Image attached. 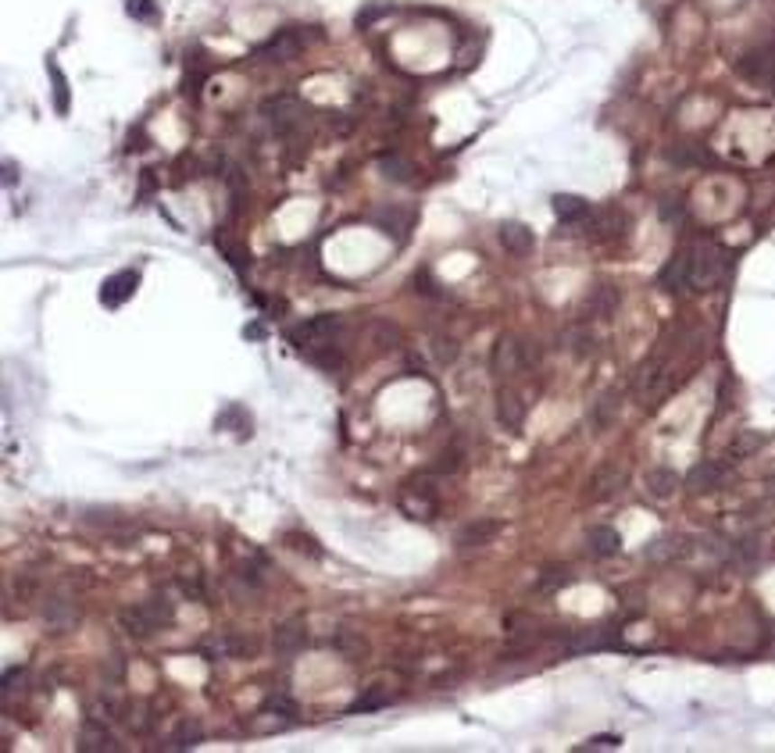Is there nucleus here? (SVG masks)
I'll return each instance as SVG.
<instances>
[{"label": "nucleus", "mask_w": 775, "mask_h": 753, "mask_svg": "<svg viewBox=\"0 0 775 753\" xmlns=\"http://www.w3.org/2000/svg\"><path fill=\"white\" fill-rule=\"evenodd\" d=\"M176 618V603L169 596H150L143 603H132V607H122L118 611V625L132 636V640H150L158 629L172 625Z\"/></svg>", "instance_id": "nucleus-1"}, {"label": "nucleus", "mask_w": 775, "mask_h": 753, "mask_svg": "<svg viewBox=\"0 0 775 753\" xmlns=\"http://www.w3.org/2000/svg\"><path fill=\"white\" fill-rule=\"evenodd\" d=\"M729 250L718 247L715 240H700L689 247V279H693V289H715L729 276Z\"/></svg>", "instance_id": "nucleus-2"}, {"label": "nucleus", "mask_w": 775, "mask_h": 753, "mask_svg": "<svg viewBox=\"0 0 775 753\" xmlns=\"http://www.w3.org/2000/svg\"><path fill=\"white\" fill-rule=\"evenodd\" d=\"M340 332V314H318L304 325L290 329V343L296 350H307V354H318L322 347H333V336Z\"/></svg>", "instance_id": "nucleus-3"}, {"label": "nucleus", "mask_w": 775, "mask_h": 753, "mask_svg": "<svg viewBox=\"0 0 775 753\" xmlns=\"http://www.w3.org/2000/svg\"><path fill=\"white\" fill-rule=\"evenodd\" d=\"M533 358H529V350H525V343L522 340H515V336H500L497 343H493V354H489V368H493V376L497 378H515L518 372H525V365H529Z\"/></svg>", "instance_id": "nucleus-4"}, {"label": "nucleus", "mask_w": 775, "mask_h": 753, "mask_svg": "<svg viewBox=\"0 0 775 753\" xmlns=\"http://www.w3.org/2000/svg\"><path fill=\"white\" fill-rule=\"evenodd\" d=\"M625 478H629V471L622 468L618 461H604L600 468L589 475V482H586V500L589 504H604V500L618 496L625 489Z\"/></svg>", "instance_id": "nucleus-5"}, {"label": "nucleus", "mask_w": 775, "mask_h": 753, "mask_svg": "<svg viewBox=\"0 0 775 753\" xmlns=\"http://www.w3.org/2000/svg\"><path fill=\"white\" fill-rule=\"evenodd\" d=\"M736 72H740L743 79H751V83L772 86V94H775V43H761V47L747 50V54L736 61Z\"/></svg>", "instance_id": "nucleus-6"}, {"label": "nucleus", "mask_w": 775, "mask_h": 753, "mask_svg": "<svg viewBox=\"0 0 775 753\" xmlns=\"http://www.w3.org/2000/svg\"><path fill=\"white\" fill-rule=\"evenodd\" d=\"M582 225H586V232H589V240L611 243V240H618V236L625 232L629 218H625V211H618V207H604V211H589V218H586Z\"/></svg>", "instance_id": "nucleus-7"}, {"label": "nucleus", "mask_w": 775, "mask_h": 753, "mask_svg": "<svg viewBox=\"0 0 775 753\" xmlns=\"http://www.w3.org/2000/svg\"><path fill=\"white\" fill-rule=\"evenodd\" d=\"M261 114L272 122L276 132H293L300 122H304V104L293 100V96H269L261 104Z\"/></svg>", "instance_id": "nucleus-8"}, {"label": "nucleus", "mask_w": 775, "mask_h": 753, "mask_svg": "<svg viewBox=\"0 0 775 753\" xmlns=\"http://www.w3.org/2000/svg\"><path fill=\"white\" fill-rule=\"evenodd\" d=\"M725 478H729V468L725 465H718V461H700V465H693L689 475H686V493H693V496H704V493H715V489H722L725 485Z\"/></svg>", "instance_id": "nucleus-9"}, {"label": "nucleus", "mask_w": 775, "mask_h": 753, "mask_svg": "<svg viewBox=\"0 0 775 753\" xmlns=\"http://www.w3.org/2000/svg\"><path fill=\"white\" fill-rule=\"evenodd\" d=\"M400 511L407 518H415V522H433L436 518V496H433V489L418 485V482L404 485L400 489Z\"/></svg>", "instance_id": "nucleus-10"}, {"label": "nucleus", "mask_w": 775, "mask_h": 753, "mask_svg": "<svg viewBox=\"0 0 775 753\" xmlns=\"http://www.w3.org/2000/svg\"><path fill=\"white\" fill-rule=\"evenodd\" d=\"M304 647H307V625H304V618L283 621L276 629V636H272V650H276L279 660H293Z\"/></svg>", "instance_id": "nucleus-11"}, {"label": "nucleus", "mask_w": 775, "mask_h": 753, "mask_svg": "<svg viewBox=\"0 0 775 753\" xmlns=\"http://www.w3.org/2000/svg\"><path fill=\"white\" fill-rule=\"evenodd\" d=\"M304 43H307V36L300 29H279L265 47H258V58H265V61H293L304 50Z\"/></svg>", "instance_id": "nucleus-12"}, {"label": "nucleus", "mask_w": 775, "mask_h": 753, "mask_svg": "<svg viewBox=\"0 0 775 753\" xmlns=\"http://www.w3.org/2000/svg\"><path fill=\"white\" fill-rule=\"evenodd\" d=\"M658 286H661L665 293H689V289H693V279H689V247H686V250H679L676 258L661 268Z\"/></svg>", "instance_id": "nucleus-13"}, {"label": "nucleus", "mask_w": 775, "mask_h": 753, "mask_svg": "<svg viewBox=\"0 0 775 753\" xmlns=\"http://www.w3.org/2000/svg\"><path fill=\"white\" fill-rule=\"evenodd\" d=\"M136 286H140V272H132V268H125V272H114L107 283L100 286V304H107V307H118V304H125V300L136 293Z\"/></svg>", "instance_id": "nucleus-14"}, {"label": "nucleus", "mask_w": 775, "mask_h": 753, "mask_svg": "<svg viewBox=\"0 0 775 753\" xmlns=\"http://www.w3.org/2000/svg\"><path fill=\"white\" fill-rule=\"evenodd\" d=\"M689 550H693V540H686V536H661V540H654L643 550V558L658 561V565H669V561H682Z\"/></svg>", "instance_id": "nucleus-15"}, {"label": "nucleus", "mask_w": 775, "mask_h": 753, "mask_svg": "<svg viewBox=\"0 0 775 753\" xmlns=\"http://www.w3.org/2000/svg\"><path fill=\"white\" fill-rule=\"evenodd\" d=\"M497 422L507 429V432H518L522 422H525V400L515 393V389H500L497 393Z\"/></svg>", "instance_id": "nucleus-16"}, {"label": "nucleus", "mask_w": 775, "mask_h": 753, "mask_svg": "<svg viewBox=\"0 0 775 753\" xmlns=\"http://www.w3.org/2000/svg\"><path fill=\"white\" fill-rule=\"evenodd\" d=\"M607 647H618L611 629H586L565 640V654H589V650H607Z\"/></svg>", "instance_id": "nucleus-17"}, {"label": "nucleus", "mask_w": 775, "mask_h": 753, "mask_svg": "<svg viewBox=\"0 0 775 753\" xmlns=\"http://www.w3.org/2000/svg\"><path fill=\"white\" fill-rule=\"evenodd\" d=\"M618 304H622L618 286L600 283V286H593V293L586 296V314H589V318H611V314L618 311Z\"/></svg>", "instance_id": "nucleus-18"}, {"label": "nucleus", "mask_w": 775, "mask_h": 753, "mask_svg": "<svg viewBox=\"0 0 775 753\" xmlns=\"http://www.w3.org/2000/svg\"><path fill=\"white\" fill-rule=\"evenodd\" d=\"M500 243H504V250H511L515 258H525V254H533L536 236H533V229H525L522 222H504V225H500Z\"/></svg>", "instance_id": "nucleus-19"}, {"label": "nucleus", "mask_w": 775, "mask_h": 753, "mask_svg": "<svg viewBox=\"0 0 775 753\" xmlns=\"http://www.w3.org/2000/svg\"><path fill=\"white\" fill-rule=\"evenodd\" d=\"M769 443V436L765 432H754V429H743L740 436H733V443L725 447V461L729 465H736V461H747V458H754L761 447Z\"/></svg>", "instance_id": "nucleus-20"}, {"label": "nucleus", "mask_w": 775, "mask_h": 753, "mask_svg": "<svg viewBox=\"0 0 775 753\" xmlns=\"http://www.w3.org/2000/svg\"><path fill=\"white\" fill-rule=\"evenodd\" d=\"M497 532H500V522H493V518H476V522L461 525L458 547H486V543H493Z\"/></svg>", "instance_id": "nucleus-21"}, {"label": "nucleus", "mask_w": 775, "mask_h": 753, "mask_svg": "<svg viewBox=\"0 0 775 753\" xmlns=\"http://www.w3.org/2000/svg\"><path fill=\"white\" fill-rule=\"evenodd\" d=\"M79 750H83V753H111V750H118V743H114V736H111V732L100 725L97 718H90V721L83 725Z\"/></svg>", "instance_id": "nucleus-22"}, {"label": "nucleus", "mask_w": 775, "mask_h": 753, "mask_svg": "<svg viewBox=\"0 0 775 753\" xmlns=\"http://www.w3.org/2000/svg\"><path fill=\"white\" fill-rule=\"evenodd\" d=\"M586 543H589V554L593 558H615L618 550H622V536L611 529V525H597V529H589V536H586Z\"/></svg>", "instance_id": "nucleus-23"}, {"label": "nucleus", "mask_w": 775, "mask_h": 753, "mask_svg": "<svg viewBox=\"0 0 775 753\" xmlns=\"http://www.w3.org/2000/svg\"><path fill=\"white\" fill-rule=\"evenodd\" d=\"M43 621H47L54 632H65V629L76 621V607H72V600H68V596H50V600L43 603Z\"/></svg>", "instance_id": "nucleus-24"}, {"label": "nucleus", "mask_w": 775, "mask_h": 753, "mask_svg": "<svg viewBox=\"0 0 775 753\" xmlns=\"http://www.w3.org/2000/svg\"><path fill=\"white\" fill-rule=\"evenodd\" d=\"M411 222H415V214H411V211H400V207H379V211H376V225H379L387 236L393 232L397 240L407 236Z\"/></svg>", "instance_id": "nucleus-25"}, {"label": "nucleus", "mask_w": 775, "mask_h": 753, "mask_svg": "<svg viewBox=\"0 0 775 753\" xmlns=\"http://www.w3.org/2000/svg\"><path fill=\"white\" fill-rule=\"evenodd\" d=\"M554 214L561 218V222H569V225H576V222H586L589 218V204L576 196V193H558L554 196Z\"/></svg>", "instance_id": "nucleus-26"}, {"label": "nucleus", "mask_w": 775, "mask_h": 753, "mask_svg": "<svg viewBox=\"0 0 775 753\" xmlns=\"http://www.w3.org/2000/svg\"><path fill=\"white\" fill-rule=\"evenodd\" d=\"M679 485H682V482H679V475L672 468H651L647 471V493H651V496H658V500L676 496Z\"/></svg>", "instance_id": "nucleus-27"}, {"label": "nucleus", "mask_w": 775, "mask_h": 753, "mask_svg": "<svg viewBox=\"0 0 775 753\" xmlns=\"http://www.w3.org/2000/svg\"><path fill=\"white\" fill-rule=\"evenodd\" d=\"M379 172H383V179H393V183H411L415 179V165L407 158H400V154L379 158Z\"/></svg>", "instance_id": "nucleus-28"}, {"label": "nucleus", "mask_w": 775, "mask_h": 753, "mask_svg": "<svg viewBox=\"0 0 775 753\" xmlns=\"http://www.w3.org/2000/svg\"><path fill=\"white\" fill-rule=\"evenodd\" d=\"M615 411H618V389H607V393H604V396L597 400L593 414H589V422H593V432H604V429L611 425Z\"/></svg>", "instance_id": "nucleus-29"}, {"label": "nucleus", "mask_w": 775, "mask_h": 753, "mask_svg": "<svg viewBox=\"0 0 775 753\" xmlns=\"http://www.w3.org/2000/svg\"><path fill=\"white\" fill-rule=\"evenodd\" d=\"M389 696L383 685H372L365 696H358L354 703H351V714H369V711H383V707H389Z\"/></svg>", "instance_id": "nucleus-30"}, {"label": "nucleus", "mask_w": 775, "mask_h": 753, "mask_svg": "<svg viewBox=\"0 0 775 753\" xmlns=\"http://www.w3.org/2000/svg\"><path fill=\"white\" fill-rule=\"evenodd\" d=\"M254 640L251 636H236V632H225L222 640H218V650L225 654V658H247V654H254Z\"/></svg>", "instance_id": "nucleus-31"}, {"label": "nucleus", "mask_w": 775, "mask_h": 753, "mask_svg": "<svg viewBox=\"0 0 775 753\" xmlns=\"http://www.w3.org/2000/svg\"><path fill=\"white\" fill-rule=\"evenodd\" d=\"M200 743V725L196 721H183L179 729H176V736L165 743V750H190Z\"/></svg>", "instance_id": "nucleus-32"}, {"label": "nucleus", "mask_w": 775, "mask_h": 753, "mask_svg": "<svg viewBox=\"0 0 775 753\" xmlns=\"http://www.w3.org/2000/svg\"><path fill=\"white\" fill-rule=\"evenodd\" d=\"M565 343H569V350H572L576 358H589V354H597V336H593L589 329H572V332L565 336Z\"/></svg>", "instance_id": "nucleus-33"}, {"label": "nucleus", "mask_w": 775, "mask_h": 753, "mask_svg": "<svg viewBox=\"0 0 775 753\" xmlns=\"http://www.w3.org/2000/svg\"><path fill=\"white\" fill-rule=\"evenodd\" d=\"M207 79V61H204V54H194L190 58V65H187V96H196L200 94V83Z\"/></svg>", "instance_id": "nucleus-34"}, {"label": "nucleus", "mask_w": 775, "mask_h": 753, "mask_svg": "<svg viewBox=\"0 0 775 753\" xmlns=\"http://www.w3.org/2000/svg\"><path fill=\"white\" fill-rule=\"evenodd\" d=\"M47 68H50V76H54V107L65 114V111H68V83H65V72H61L54 61H50Z\"/></svg>", "instance_id": "nucleus-35"}, {"label": "nucleus", "mask_w": 775, "mask_h": 753, "mask_svg": "<svg viewBox=\"0 0 775 753\" xmlns=\"http://www.w3.org/2000/svg\"><path fill=\"white\" fill-rule=\"evenodd\" d=\"M669 158H672L676 165H707V161H711V154H707V150H697L693 143H686V147L672 150Z\"/></svg>", "instance_id": "nucleus-36"}, {"label": "nucleus", "mask_w": 775, "mask_h": 753, "mask_svg": "<svg viewBox=\"0 0 775 753\" xmlns=\"http://www.w3.org/2000/svg\"><path fill=\"white\" fill-rule=\"evenodd\" d=\"M433 354H436L440 365H451L458 358V343L451 336H433Z\"/></svg>", "instance_id": "nucleus-37"}, {"label": "nucleus", "mask_w": 775, "mask_h": 753, "mask_svg": "<svg viewBox=\"0 0 775 753\" xmlns=\"http://www.w3.org/2000/svg\"><path fill=\"white\" fill-rule=\"evenodd\" d=\"M572 582V575H569V567H547L543 575H540V589H561V585H569Z\"/></svg>", "instance_id": "nucleus-38"}, {"label": "nucleus", "mask_w": 775, "mask_h": 753, "mask_svg": "<svg viewBox=\"0 0 775 753\" xmlns=\"http://www.w3.org/2000/svg\"><path fill=\"white\" fill-rule=\"evenodd\" d=\"M461 468V447H451V450H443L440 454V461L433 465L436 475H454V471Z\"/></svg>", "instance_id": "nucleus-39"}, {"label": "nucleus", "mask_w": 775, "mask_h": 753, "mask_svg": "<svg viewBox=\"0 0 775 753\" xmlns=\"http://www.w3.org/2000/svg\"><path fill=\"white\" fill-rule=\"evenodd\" d=\"M265 711H276V714H283V718L296 721V703H293L290 696H283V693L269 696V700H265Z\"/></svg>", "instance_id": "nucleus-40"}, {"label": "nucleus", "mask_w": 775, "mask_h": 753, "mask_svg": "<svg viewBox=\"0 0 775 753\" xmlns=\"http://www.w3.org/2000/svg\"><path fill=\"white\" fill-rule=\"evenodd\" d=\"M125 7H129V14L140 18V22H154V18H158V4H154V0H125Z\"/></svg>", "instance_id": "nucleus-41"}, {"label": "nucleus", "mask_w": 775, "mask_h": 753, "mask_svg": "<svg viewBox=\"0 0 775 753\" xmlns=\"http://www.w3.org/2000/svg\"><path fill=\"white\" fill-rule=\"evenodd\" d=\"M287 543H290L293 550H300V554L307 550L311 558H318V554H322V547H315V540H311V536H300V532H287Z\"/></svg>", "instance_id": "nucleus-42"}, {"label": "nucleus", "mask_w": 775, "mask_h": 753, "mask_svg": "<svg viewBox=\"0 0 775 753\" xmlns=\"http://www.w3.org/2000/svg\"><path fill=\"white\" fill-rule=\"evenodd\" d=\"M387 11H389V4H369L365 11H358V29H369V25H372L379 14H387Z\"/></svg>", "instance_id": "nucleus-43"}, {"label": "nucleus", "mask_w": 775, "mask_h": 753, "mask_svg": "<svg viewBox=\"0 0 775 753\" xmlns=\"http://www.w3.org/2000/svg\"><path fill=\"white\" fill-rule=\"evenodd\" d=\"M415 289H418V293H425V296H443V289H436V283H433V276H429V272H418V276H415Z\"/></svg>", "instance_id": "nucleus-44"}, {"label": "nucleus", "mask_w": 775, "mask_h": 753, "mask_svg": "<svg viewBox=\"0 0 775 753\" xmlns=\"http://www.w3.org/2000/svg\"><path fill=\"white\" fill-rule=\"evenodd\" d=\"M622 739L618 736H597V739H589V743H582L579 750H615Z\"/></svg>", "instance_id": "nucleus-45"}, {"label": "nucleus", "mask_w": 775, "mask_h": 753, "mask_svg": "<svg viewBox=\"0 0 775 753\" xmlns=\"http://www.w3.org/2000/svg\"><path fill=\"white\" fill-rule=\"evenodd\" d=\"M222 250L229 254V261H232L236 268H243V250H240V247H232V243H225V240H222Z\"/></svg>", "instance_id": "nucleus-46"}, {"label": "nucleus", "mask_w": 775, "mask_h": 753, "mask_svg": "<svg viewBox=\"0 0 775 753\" xmlns=\"http://www.w3.org/2000/svg\"><path fill=\"white\" fill-rule=\"evenodd\" d=\"M765 493H769V496H775V475L769 478V482H765Z\"/></svg>", "instance_id": "nucleus-47"}]
</instances>
